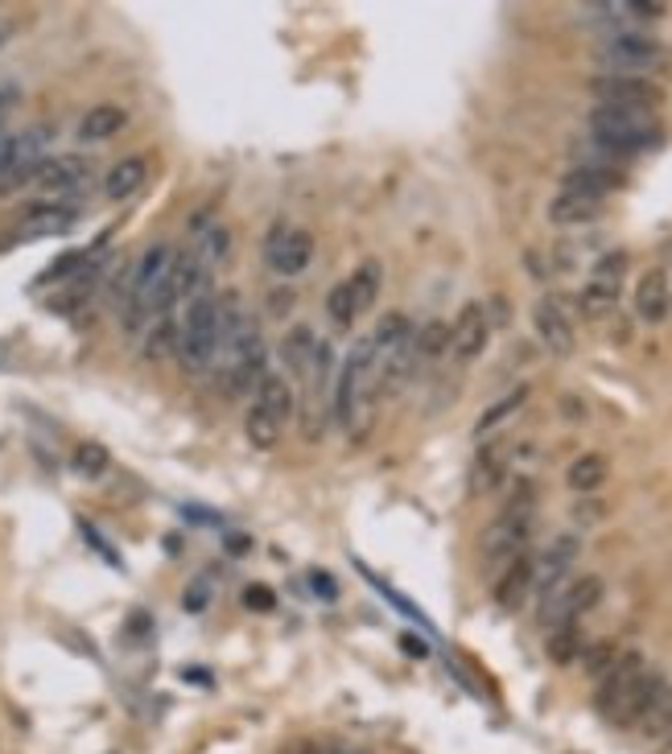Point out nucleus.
Returning <instances> with one entry per match:
<instances>
[{"mask_svg": "<svg viewBox=\"0 0 672 754\" xmlns=\"http://www.w3.org/2000/svg\"><path fill=\"white\" fill-rule=\"evenodd\" d=\"M669 684L664 672L648 668L640 652H619L607 672L599 676V693H594V705L611 725L628 730L643 717V710L660 696V689Z\"/></svg>", "mask_w": 672, "mask_h": 754, "instance_id": "1", "label": "nucleus"}, {"mask_svg": "<svg viewBox=\"0 0 672 754\" xmlns=\"http://www.w3.org/2000/svg\"><path fill=\"white\" fill-rule=\"evenodd\" d=\"M177 302H182V297H177V285H174V247L149 244L129 276V293H124V302H120V318H124L129 334H136L153 318L174 314Z\"/></svg>", "mask_w": 672, "mask_h": 754, "instance_id": "2", "label": "nucleus"}, {"mask_svg": "<svg viewBox=\"0 0 672 754\" xmlns=\"http://www.w3.org/2000/svg\"><path fill=\"white\" fill-rule=\"evenodd\" d=\"M376 396H380V355H376V343H371V338H359V343H352V350H347L335 384V417L338 425L347 429L352 441H364L367 429H371V405H376Z\"/></svg>", "mask_w": 672, "mask_h": 754, "instance_id": "3", "label": "nucleus"}, {"mask_svg": "<svg viewBox=\"0 0 672 754\" xmlns=\"http://www.w3.org/2000/svg\"><path fill=\"white\" fill-rule=\"evenodd\" d=\"M590 136L602 153L631 157L643 149H656L664 132H660L656 116L643 112V108H594L590 112Z\"/></svg>", "mask_w": 672, "mask_h": 754, "instance_id": "4", "label": "nucleus"}, {"mask_svg": "<svg viewBox=\"0 0 672 754\" xmlns=\"http://www.w3.org/2000/svg\"><path fill=\"white\" fill-rule=\"evenodd\" d=\"M220 355V297L198 293L177 322V359L186 371H206Z\"/></svg>", "mask_w": 672, "mask_h": 754, "instance_id": "5", "label": "nucleus"}, {"mask_svg": "<svg viewBox=\"0 0 672 754\" xmlns=\"http://www.w3.org/2000/svg\"><path fill=\"white\" fill-rule=\"evenodd\" d=\"M50 141H54L50 124H33V129L4 136V145H0V198H9L21 186H30L38 165L50 157Z\"/></svg>", "mask_w": 672, "mask_h": 754, "instance_id": "6", "label": "nucleus"}, {"mask_svg": "<svg viewBox=\"0 0 672 754\" xmlns=\"http://www.w3.org/2000/svg\"><path fill=\"white\" fill-rule=\"evenodd\" d=\"M528 537H532V487H516L508 508L482 532V561H496V566L516 561L525 552Z\"/></svg>", "mask_w": 672, "mask_h": 754, "instance_id": "7", "label": "nucleus"}, {"mask_svg": "<svg viewBox=\"0 0 672 754\" xmlns=\"http://www.w3.org/2000/svg\"><path fill=\"white\" fill-rule=\"evenodd\" d=\"M83 218V206L74 198H45V203H33L21 211L13 227L4 232L0 247H17V244H33V240H54V235H67L79 227Z\"/></svg>", "mask_w": 672, "mask_h": 754, "instance_id": "8", "label": "nucleus"}, {"mask_svg": "<svg viewBox=\"0 0 672 754\" xmlns=\"http://www.w3.org/2000/svg\"><path fill=\"white\" fill-rule=\"evenodd\" d=\"M602 594H607V585H602L599 573H582V578L573 581H561L557 590H549L541 598V623L549 631L566 623H582L586 614L602 602Z\"/></svg>", "mask_w": 672, "mask_h": 754, "instance_id": "9", "label": "nucleus"}, {"mask_svg": "<svg viewBox=\"0 0 672 754\" xmlns=\"http://www.w3.org/2000/svg\"><path fill=\"white\" fill-rule=\"evenodd\" d=\"M599 62L607 67V74H648L669 67V50L656 38H643V33H614L599 45Z\"/></svg>", "mask_w": 672, "mask_h": 754, "instance_id": "10", "label": "nucleus"}, {"mask_svg": "<svg viewBox=\"0 0 672 754\" xmlns=\"http://www.w3.org/2000/svg\"><path fill=\"white\" fill-rule=\"evenodd\" d=\"M623 276H628V252H607V256L590 268L582 293H578V302H582V309L590 318H602V314H611L614 305H619Z\"/></svg>", "mask_w": 672, "mask_h": 754, "instance_id": "11", "label": "nucleus"}, {"mask_svg": "<svg viewBox=\"0 0 672 754\" xmlns=\"http://www.w3.org/2000/svg\"><path fill=\"white\" fill-rule=\"evenodd\" d=\"M590 95L599 100V108H643V112H652L660 100H664V91L652 83V79H643V74H594L590 79Z\"/></svg>", "mask_w": 672, "mask_h": 754, "instance_id": "12", "label": "nucleus"}, {"mask_svg": "<svg viewBox=\"0 0 672 754\" xmlns=\"http://www.w3.org/2000/svg\"><path fill=\"white\" fill-rule=\"evenodd\" d=\"M91 174H95V165H91L83 153H50V157L38 165L33 186L42 190V194H50V198H71V194L91 186Z\"/></svg>", "mask_w": 672, "mask_h": 754, "instance_id": "13", "label": "nucleus"}, {"mask_svg": "<svg viewBox=\"0 0 672 754\" xmlns=\"http://www.w3.org/2000/svg\"><path fill=\"white\" fill-rule=\"evenodd\" d=\"M264 261L277 276H302L314 261V235L302 227H273L268 244H264Z\"/></svg>", "mask_w": 672, "mask_h": 754, "instance_id": "14", "label": "nucleus"}, {"mask_svg": "<svg viewBox=\"0 0 672 754\" xmlns=\"http://www.w3.org/2000/svg\"><path fill=\"white\" fill-rule=\"evenodd\" d=\"M487 338H491V314L482 302H467L462 314L454 318L450 326V355L458 363H475L487 350Z\"/></svg>", "mask_w": 672, "mask_h": 754, "instance_id": "15", "label": "nucleus"}, {"mask_svg": "<svg viewBox=\"0 0 672 754\" xmlns=\"http://www.w3.org/2000/svg\"><path fill=\"white\" fill-rule=\"evenodd\" d=\"M578 552H582V540L578 537H557L553 544L532 561V590H541V598L549 594V590H557V585L566 581V573L573 569V561H578Z\"/></svg>", "mask_w": 672, "mask_h": 754, "instance_id": "16", "label": "nucleus"}, {"mask_svg": "<svg viewBox=\"0 0 672 754\" xmlns=\"http://www.w3.org/2000/svg\"><path fill=\"white\" fill-rule=\"evenodd\" d=\"M672 314V281L664 268H648L635 285V318L648 322V326H660V322Z\"/></svg>", "mask_w": 672, "mask_h": 754, "instance_id": "17", "label": "nucleus"}, {"mask_svg": "<svg viewBox=\"0 0 672 754\" xmlns=\"http://www.w3.org/2000/svg\"><path fill=\"white\" fill-rule=\"evenodd\" d=\"M532 326H537L541 343L553 350V355H570L573 350V322L570 314L561 309L557 297H541V302L532 305Z\"/></svg>", "mask_w": 672, "mask_h": 754, "instance_id": "18", "label": "nucleus"}, {"mask_svg": "<svg viewBox=\"0 0 672 754\" xmlns=\"http://www.w3.org/2000/svg\"><path fill=\"white\" fill-rule=\"evenodd\" d=\"M619 186H623V174L611 170V165H599V161H582V165H573L570 174L561 177V190L586 194V198H599V203Z\"/></svg>", "mask_w": 672, "mask_h": 754, "instance_id": "19", "label": "nucleus"}, {"mask_svg": "<svg viewBox=\"0 0 672 754\" xmlns=\"http://www.w3.org/2000/svg\"><path fill=\"white\" fill-rule=\"evenodd\" d=\"M528 590H532V557H516V561H508V569L499 573L496 581V607L499 610H520L528 602Z\"/></svg>", "mask_w": 672, "mask_h": 754, "instance_id": "20", "label": "nucleus"}, {"mask_svg": "<svg viewBox=\"0 0 672 754\" xmlns=\"http://www.w3.org/2000/svg\"><path fill=\"white\" fill-rule=\"evenodd\" d=\"M252 405L261 408V412H268L277 425H285L297 412V400H293V384L281 371H264V379L256 384V400Z\"/></svg>", "mask_w": 672, "mask_h": 754, "instance_id": "21", "label": "nucleus"}, {"mask_svg": "<svg viewBox=\"0 0 672 754\" xmlns=\"http://www.w3.org/2000/svg\"><path fill=\"white\" fill-rule=\"evenodd\" d=\"M124 124H129V112H124L120 103H100V108L83 112L79 129H74V136H79L83 145H100V141H112V136H116Z\"/></svg>", "mask_w": 672, "mask_h": 754, "instance_id": "22", "label": "nucleus"}, {"mask_svg": "<svg viewBox=\"0 0 672 754\" xmlns=\"http://www.w3.org/2000/svg\"><path fill=\"white\" fill-rule=\"evenodd\" d=\"M145 177H149L145 157H124L108 170V177H103V194H108L112 203H124V198H132L136 190L145 186Z\"/></svg>", "mask_w": 672, "mask_h": 754, "instance_id": "23", "label": "nucleus"}, {"mask_svg": "<svg viewBox=\"0 0 672 754\" xmlns=\"http://www.w3.org/2000/svg\"><path fill=\"white\" fill-rule=\"evenodd\" d=\"M599 215H602L599 198L570 194V190H561L553 203H549V223H557V227H582V223H594Z\"/></svg>", "mask_w": 672, "mask_h": 754, "instance_id": "24", "label": "nucleus"}, {"mask_svg": "<svg viewBox=\"0 0 672 754\" xmlns=\"http://www.w3.org/2000/svg\"><path fill=\"white\" fill-rule=\"evenodd\" d=\"M413 322H409V314H400V309H393V314H384L380 322H376V330L367 334L371 343H376V355H396L400 347H409L413 343Z\"/></svg>", "mask_w": 672, "mask_h": 754, "instance_id": "25", "label": "nucleus"}, {"mask_svg": "<svg viewBox=\"0 0 672 754\" xmlns=\"http://www.w3.org/2000/svg\"><path fill=\"white\" fill-rule=\"evenodd\" d=\"M635 730H640L643 738H652V742H660V738H669L672 734V684H664L660 689V696L643 710V717L635 722Z\"/></svg>", "mask_w": 672, "mask_h": 754, "instance_id": "26", "label": "nucleus"}, {"mask_svg": "<svg viewBox=\"0 0 672 754\" xmlns=\"http://www.w3.org/2000/svg\"><path fill=\"white\" fill-rule=\"evenodd\" d=\"M71 470L79 479H103V475L112 470V454H108V446H100V441H79L71 454Z\"/></svg>", "mask_w": 672, "mask_h": 754, "instance_id": "27", "label": "nucleus"}, {"mask_svg": "<svg viewBox=\"0 0 672 754\" xmlns=\"http://www.w3.org/2000/svg\"><path fill=\"white\" fill-rule=\"evenodd\" d=\"M380 276H384L380 261H364L352 276H347V285H352V293H355V309H359V314H367V309L376 305V297H380Z\"/></svg>", "mask_w": 672, "mask_h": 754, "instance_id": "28", "label": "nucleus"}, {"mask_svg": "<svg viewBox=\"0 0 672 754\" xmlns=\"http://www.w3.org/2000/svg\"><path fill=\"white\" fill-rule=\"evenodd\" d=\"M549 660L553 664H573L578 655H582V648H586V635H582V623H566V626H553L549 631Z\"/></svg>", "mask_w": 672, "mask_h": 754, "instance_id": "29", "label": "nucleus"}, {"mask_svg": "<svg viewBox=\"0 0 672 754\" xmlns=\"http://www.w3.org/2000/svg\"><path fill=\"white\" fill-rule=\"evenodd\" d=\"M602 479H607V458H602V454H582V458L570 466V475H566L570 491H578V495L599 491Z\"/></svg>", "mask_w": 672, "mask_h": 754, "instance_id": "30", "label": "nucleus"}, {"mask_svg": "<svg viewBox=\"0 0 672 754\" xmlns=\"http://www.w3.org/2000/svg\"><path fill=\"white\" fill-rule=\"evenodd\" d=\"M145 359H165V355H177V318L165 314V318H153L145 330Z\"/></svg>", "mask_w": 672, "mask_h": 754, "instance_id": "31", "label": "nucleus"}, {"mask_svg": "<svg viewBox=\"0 0 672 754\" xmlns=\"http://www.w3.org/2000/svg\"><path fill=\"white\" fill-rule=\"evenodd\" d=\"M244 434H248V441L256 446L261 454H268V450H277V441H281V434H285V425H277L268 412H261V408L252 405L248 408V417H244Z\"/></svg>", "mask_w": 672, "mask_h": 754, "instance_id": "32", "label": "nucleus"}, {"mask_svg": "<svg viewBox=\"0 0 672 754\" xmlns=\"http://www.w3.org/2000/svg\"><path fill=\"white\" fill-rule=\"evenodd\" d=\"M413 347H417V359H438V355L450 350V326L441 318L425 322L421 330L413 334Z\"/></svg>", "mask_w": 672, "mask_h": 754, "instance_id": "33", "label": "nucleus"}, {"mask_svg": "<svg viewBox=\"0 0 672 754\" xmlns=\"http://www.w3.org/2000/svg\"><path fill=\"white\" fill-rule=\"evenodd\" d=\"M525 400H528V388L520 384V388H512V393L503 396V400H496V405H491L487 412H482L479 425H475V437L491 434V429H496L499 421H508V417H512V412H516L520 405H525Z\"/></svg>", "mask_w": 672, "mask_h": 754, "instance_id": "34", "label": "nucleus"}, {"mask_svg": "<svg viewBox=\"0 0 672 754\" xmlns=\"http://www.w3.org/2000/svg\"><path fill=\"white\" fill-rule=\"evenodd\" d=\"M326 309H330V322L335 326H352L355 318H359V309H355V293L347 281H338L335 289L326 293Z\"/></svg>", "mask_w": 672, "mask_h": 754, "instance_id": "35", "label": "nucleus"}, {"mask_svg": "<svg viewBox=\"0 0 672 754\" xmlns=\"http://www.w3.org/2000/svg\"><path fill=\"white\" fill-rule=\"evenodd\" d=\"M578 660H582L586 676H594V681H599L602 672H607V668H611L614 660H619V648H614L611 639H599V643H586Z\"/></svg>", "mask_w": 672, "mask_h": 754, "instance_id": "36", "label": "nucleus"}, {"mask_svg": "<svg viewBox=\"0 0 672 754\" xmlns=\"http://www.w3.org/2000/svg\"><path fill=\"white\" fill-rule=\"evenodd\" d=\"M206 602H211V581L194 578L191 585H186V594H182V610H191V614H203Z\"/></svg>", "mask_w": 672, "mask_h": 754, "instance_id": "37", "label": "nucleus"}, {"mask_svg": "<svg viewBox=\"0 0 672 754\" xmlns=\"http://www.w3.org/2000/svg\"><path fill=\"white\" fill-rule=\"evenodd\" d=\"M244 607H248V610H261V614H268V610L277 607V594H273L268 585H261V581H256V585H248V590H244Z\"/></svg>", "mask_w": 672, "mask_h": 754, "instance_id": "38", "label": "nucleus"}, {"mask_svg": "<svg viewBox=\"0 0 672 754\" xmlns=\"http://www.w3.org/2000/svg\"><path fill=\"white\" fill-rule=\"evenodd\" d=\"M21 103V88L17 83H0V145H4V124H9V112Z\"/></svg>", "mask_w": 672, "mask_h": 754, "instance_id": "39", "label": "nucleus"}, {"mask_svg": "<svg viewBox=\"0 0 672 754\" xmlns=\"http://www.w3.org/2000/svg\"><path fill=\"white\" fill-rule=\"evenodd\" d=\"M302 754H335V746H322V742H306Z\"/></svg>", "mask_w": 672, "mask_h": 754, "instance_id": "40", "label": "nucleus"}, {"mask_svg": "<svg viewBox=\"0 0 672 754\" xmlns=\"http://www.w3.org/2000/svg\"><path fill=\"white\" fill-rule=\"evenodd\" d=\"M227 549H232V552H244V549H248V537H232V544H227Z\"/></svg>", "mask_w": 672, "mask_h": 754, "instance_id": "41", "label": "nucleus"}, {"mask_svg": "<svg viewBox=\"0 0 672 754\" xmlns=\"http://www.w3.org/2000/svg\"><path fill=\"white\" fill-rule=\"evenodd\" d=\"M335 754H367V751H352V746H335Z\"/></svg>", "mask_w": 672, "mask_h": 754, "instance_id": "42", "label": "nucleus"}]
</instances>
